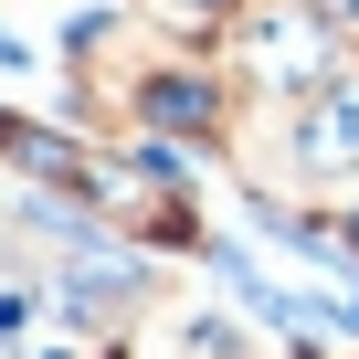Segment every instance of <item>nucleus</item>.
<instances>
[{"label": "nucleus", "instance_id": "obj_1", "mask_svg": "<svg viewBox=\"0 0 359 359\" xmlns=\"http://www.w3.org/2000/svg\"><path fill=\"white\" fill-rule=\"evenodd\" d=\"M317 11L338 22V43H359V0H317Z\"/></svg>", "mask_w": 359, "mask_h": 359}]
</instances>
